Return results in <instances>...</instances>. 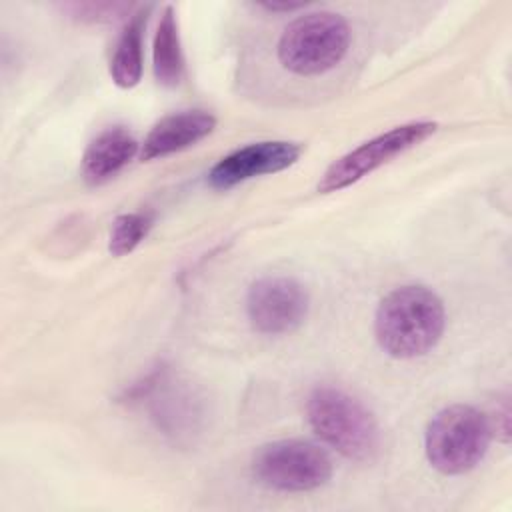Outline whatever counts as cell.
Instances as JSON below:
<instances>
[{"label":"cell","mask_w":512,"mask_h":512,"mask_svg":"<svg viewBox=\"0 0 512 512\" xmlns=\"http://www.w3.org/2000/svg\"><path fill=\"white\" fill-rule=\"evenodd\" d=\"M444 324L446 312L438 294L426 286L408 284L382 298L374 318V332L386 354L416 358L438 344Z\"/></svg>","instance_id":"obj_1"},{"label":"cell","mask_w":512,"mask_h":512,"mask_svg":"<svg viewBox=\"0 0 512 512\" xmlns=\"http://www.w3.org/2000/svg\"><path fill=\"white\" fill-rule=\"evenodd\" d=\"M154 76L162 86H176L184 74V56L180 46L176 12L172 6L162 10L154 36Z\"/></svg>","instance_id":"obj_13"},{"label":"cell","mask_w":512,"mask_h":512,"mask_svg":"<svg viewBox=\"0 0 512 512\" xmlns=\"http://www.w3.org/2000/svg\"><path fill=\"white\" fill-rule=\"evenodd\" d=\"M216 126V118L206 110H184L164 116L144 138L140 158L156 160L186 150L206 138Z\"/></svg>","instance_id":"obj_10"},{"label":"cell","mask_w":512,"mask_h":512,"mask_svg":"<svg viewBox=\"0 0 512 512\" xmlns=\"http://www.w3.org/2000/svg\"><path fill=\"white\" fill-rule=\"evenodd\" d=\"M150 6L140 8L130 16L124 24L120 38L114 48V56L110 60V76L120 88H132L142 78V44H144V28Z\"/></svg>","instance_id":"obj_12"},{"label":"cell","mask_w":512,"mask_h":512,"mask_svg":"<svg viewBox=\"0 0 512 512\" xmlns=\"http://www.w3.org/2000/svg\"><path fill=\"white\" fill-rule=\"evenodd\" d=\"M260 8H264V10H270V12H294V10H300V8H304V4H290V2H282V4H276V2H266V4H260Z\"/></svg>","instance_id":"obj_16"},{"label":"cell","mask_w":512,"mask_h":512,"mask_svg":"<svg viewBox=\"0 0 512 512\" xmlns=\"http://www.w3.org/2000/svg\"><path fill=\"white\" fill-rule=\"evenodd\" d=\"M300 154L302 146L286 140L248 144L218 160L208 172V184L216 190H228L250 178L286 170L300 158Z\"/></svg>","instance_id":"obj_9"},{"label":"cell","mask_w":512,"mask_h":512,"mask_svg":"<svg viewBox=\"0 0 512 512\" xmlns=\"http://www.w3.org/2000/svg\"><path fill=\"white\" fill-rule=\"evenodd\" d=\"M64 10L80 22H112L124 18L130 6L124 2H74L66 4Z\"/></svg>","instance_id":"obj_15"},{"label":"cell","mask_w":512,"mask_h":512,"mask_svg":"<svg viewBox=\"0 0 512 512\" xmlns=\"http://www.w3.org/2000/svg\"><path fill=\"white\" fill-rule=\"evenodd\" d=\"M136 154L138 142L126 128H108L88 144L80 166L82 178L92 186L104 184L122 172Z\"/></svg>","instance_id":"obj_11"},{"label":"cell","mask_w":512,"mask_h":512,"mask_svg":"<svg viewBox=\"0 0 512 512\" xmlns=\"http://www.w3.org/2000/svg\"><path fill=\"white\" fill-rule=\"evenodd\" d=\"M154 216L150 212H130L114 220L108 240V250L114 256L130 254L150 232Z\"/></svg>","instance_id":"obj_14"},{"label":"cell","mask_w":512,"mask_h":512,"mask_svg":"<svg viewBox=\"0 0 512 512\" xmlns=\"http://www.w3.org/2000/svg\"><path fill=\"white\" fill-rule=\"evenodd\" d=\"M128 398L146 400L156 426L176 440L192 436L200 426L202 410L196 394L178 380L174 382L166 368L148 374L130 390Z\"/></svg>","instance_id":"obj_8"},{"label":"cell","mask_w":512,"mask_h":512,"mask_svg":"<svg viewBox=\"0 0 512 512\" xmlns=\"http://www.w3.org/2000/svg\"><path fill=\"white\" fill-rule=\"evenodd\" d=\"M246 314L262 334L294 332L308 314V292L290 276H264L248 288Z\"/></svg>","instance_id":"obj_7"},{"label":"cell","mask_w":512,"mask_h":512,"mask_svg":"<svg viewBox=\"0 0 512 512\" xmlns=\"http://www.w3.org/2000/svg\"><path fill=\"white\" fill-rule=\"evenodd\" d=\"M492 440L488 416L470 404L440 410L424 436L426 458L442 474H464L484 458Z\"/></svg>","instance_id":"obj_3"},{"label":"cell","mask_w":512,"mask_h":512,"mask_svg":"<svg viewBox=\"0 0 512 512\" xmlns=\"http://www.w3.org/2000/svg\"><path fill=\"white\" fill-rule=\"evenodd\" d=\"M350 26L334 12H308L292 20L278 40V62L292 74L318 76L348 52Z\"/></svg>","instance_id":"obj_4"},{"label":"cell","mask_w":512,"mask_h":512,"mask_svg":"<svg viewBox=\"0 0 512 512\" xmlns=\"http://www.w3.org/2000/svg\"><path fill=\"white\" fill-rule=\"evenodd\" d=\"M436 128H438L436 122L418 120V122L396 126L388 132H382L362 142L360 146H356L354 150H350L348 154H344L342 158H338L328 166V170L322 174L318 182V192L328 194V192H336L356 184L358 180L378 170L392 158L428 140L436 132Z\"/></svg>","instance_id":"obj_6"},{"label":"cell","mask_w":512,"mask_h":512,"mask_svg":"<svg viewBox=\"0 0 512 512\" xmlns=\"http://www.w3.org/2000/svg\"><path fill=\"white\" fill-rule=\"evenodd\" d=\"M254 478L272 490L308 492L332 476V460L324 448L308 440H276L256 450Z\"/></svg>","instance_id":"obj_5"},{"label":"cell","mask_w":512,"mask_h":512,"mask_svg":"<svg viewBox=\"0 0 512 512\" xmlns=\"http://www.w3.org/2000/svg\"><path fill=\"white\" fill-rule=\"evenodd\" d=\"M306 418L322 442L350 460L368 462L380 448L374 414L342 388L316 386L306 400Z\"/></svg>","instance_id":"obj_2"}]
</instances>
